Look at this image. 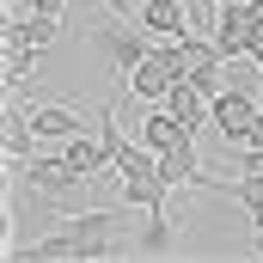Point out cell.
<instances>
[{
  "instance_id": "8fae6325",
  "label": "cell",
  "mask_w": 263,
  "mask_h": 263,
  "mask_svg": "<svg viewBox=\"0 0 263 263\" xmlns=\"http://www.w3.org/2000/svg\"><path fill=\"white\" fill-rule=\"evenodd\" d=\"M159 172L172 178V190H178V184H208L202 153H196V135H184L178 147H165V153H159Z\"/></svg>"
},
{
  "instance_id": "d6986e66",
  "label": "cell",
  "mask_w": 263,
  "mask_h": 263,
  "mask_svg": "<svg viewBox=\"0 0 263 263\" xmlns=\"http://www.w3.org/2000/svg\"><path fill=\"white\" fill-rule=\"evenodd\" d=\"M245 147H263V110H257V123H251V135H245Z\"/></svg>"
},
{
  "instance_id": "7c38bea8",
  "label": "cell",
  "mask_w": 263,
  "mask_h": 263,
  "mask_svg": "<svg viewBox=\"0 0 263 263\" xmlns=\"http://www.w3.org/2000/svg\"><path fill=\"white\" fill-rule=\"evenodd\" d=\"M31 129L43 141H73V135H86V117L67 104H31Z\"/></svg>"
},
{
  "instance_id": "8992f818",
  "label": "cell",
  "mask_w": 263,
  "mask_h": 263,
  "mask_svg": "<svg viewBox=\"0 0 263 263\" xmlns=\"http://www.w3.org/2000/svg\"><path fill=\"white\" fill-rule=\"evenodd\" d=\"M37 141H43V135L31 129V104H25V98H6V104H0V147H6V159L25 165V159L37 153Z\"/></svg>"
},
{
  "instance_id": "3957f363",
  "label": "cell",
  "mask_w": 263,
  "mask_h": 263,
  "mask_svg": "<svg viewBox=\"0 0 263 263\" xmlns=\"http://www.w3.org/2000/svg\"><path fill=\"white\" fill-rule=\"evenodd\" d=\"M184 73H190V49H184V37H159V43L147 49V62L135 67L123 86H129V92H141V98H165Z\"/></svg>"
},
{
  "instance_id": "ffe728a7",
  "label": "cell",
  "mask_w": 263,
  "mask_h": 263,
  "mask_svg": "<svg viewBox=\"0 0 263 263\" xmlns=\"http://www.w3.org/2000/svg\"><path fill=\"white\" fill-rule=\"evenodd\" d=\"M98 6H110V12H129V0H98Z\"/></svg>"
},
{
  "instance_id": "e0dca14e",
  "label": "cell",
  "mask_w": 263,
  "mask_h": 263,
  "mask_svg": "<svg viewBox=\"0 0 263 263\" xmlns=\"http://www.w3.org/2000/svg\"><path fill=\"white\" fill-rule=\"evenodd\" d=\"M239 172H263V147H239Z\"/></svg>"
},
{
  "instance_id": "ac0fdd59",
  "label": "cell",
  "mask_w": 263,
  "mask_h": 263,
  "mask_svg": "<svg viewBox=\"0 0 263 263\" xmlns=\"http://www.w3.org/2000/svg\"><path fill=\"white\" fill-rule=\"evenodd\" d=\"M62 6L67 0H31V12H55V18H62Z\"/></svg>"
},
{
  "instance_id": "30bf717a",
  "label": "cell",
  "mask_w": 263,
  "mask_h": 263,
  "mask_svg": "<svg viewBox=\"0 0 263 263\" xmlns=\"http://www.w3.org/2000/svg\"><path fill=\"white\" fill-rule=\"evenodd\" d=\"M55 37H62L55 12H25V18H6V31H0V43H31V49H49Z\"/></svg>"
},
{
  "instance_id": "52a82bcc",
  "label": "cell",
  "mask_w": 263,
  "mask_h": 263,
  "mask_svg": "<svg viewBox=\"0 0 263 263\" xmlns=\"http://www.w3.org/2000/svg\"><path fill=\"white\" fill-rule=\"evenodd\" d=\"M257 110H263V98H251V92H220L214 98V129L227 135L233 147H245V135H251V123H257Z\"/></svg>"
},
{
  "instance_id": "4fadbf2b",
  "label": "cell",
  "mask_w": 263,
  "mask_h": 263,
  "mask_svg": "<svg viewBox=\"0 0 263 263\" xmlns=\"http://www.w3.org/2000/svg\"><path fill=\"white\" fill-rule=\"evenodd\" d=\"M184 135H196V129H184V123H178V117H172L165 104H159L153 117H141V123H135V141H141V147H153V153H165V147H178Z\"/></svg>"
},
{
  "instance_id": "ba28073f",
  "label": "cell",
  "mask_w": 263,
  "mask_h": 263,
  "mask_svg": "<svg viewBox=\"0 0 263 263\" xmlns=\"http://www.w3.org/2000/svg\"><path fill=\"white\" fill-rule=\"evenodd\" d=\"M153 37H184V31H196V18H190V0H141V12H135Z\"/></svg>"
},
{
  "instance_id": "6da1fadb",
  "label": "cell",
  "mask_w": 263,
  "mask_h": 263,
  "mask_svg": "<svg viewBox=\"0 0 263 263\" xmlns=\"http://www.w3.org/2000/svg\"><path fill=\"white\" fill-rule=\"evenodd\" d=\"M129 227V202L123 208H80L67 214L55 233H43L37 245H25L31 263H98V257H117L123 251V233Z\"/></svg>"
},
{
  "instance_id": "7a4b0ae2",
  "label": "cell",
  "mask_w": 263,
  "mask_h": 263,
  "mask_svg": "<svg viewBox=\"0 0 263 263\" xmlns=\"http://www.w3.org/2000/svg\"><path fill=\"white\" fill-rule=\"evenodd\" d=\"M110 172H117V184H123V202H129V208H141V214H165L172 178L159 172V153H153V147H141V141H135Z\"/></svg>"
},
{
  "instance_id": "44dd1931",
  "label": "cell",
  "mask_w": 263,
  "mask_h": 263,
  "mask_svg": "<svg viewBox=\"0 0 263 263\" xmlns=\"http://www.w3.org/2000/svg\"><path fill=\"white\" fill-rule=\"evenodd\" d=\"M257 251H263V227H257Z\"/></svg>"
},
{
  "instance_id": "2e32d148",
  "label": "cell",
  "mask_w": 263,
  "mask_h": 263,
  "mask_svg": "<svg viewBox=\"0 0 263 263\" xmlns=\"http://www.w3.org/2000/svg\"><path fill=\"white\" fill-rule=\"evenodd\" d=\"M141 251H147V257H165V251H172V220H165V214H147V233H141Z\"/></svg>"
},
{
  "instance_id": "9a60e30c",
  "label": "cell",
  "mask_w": 263,
  "mask_h": 263,
  "mask_svg": "<svg viewBox=\"0 0 263 263\" xmlns=\"http://www.w3.org/2000/svg\"><path fill=\"white\" fill-rule=\"evenodd\" d=\"M227 196H233L245 214H251V220H257V214H263V172H245L239 184H227Z\"/></svg>"
},
{
  "instance_id": "9c48e42d",
  "label": "cell",
  "mask_w": 263,
  "mask_h": 263,
  "mask_svg": "<svg viewBox=\"0 0 263 263\" xmlns=\"http://www.w3.org/2000/svg\"><path fill=\"white\" fill-rule=\"evenodd\" d=\"M159 104H165V110H172V117H178L184 129H196V135L208 129V123H214V98H202L190 80H178V86H172V92H165Z\"/></svg>"
},
{
  "instance_id": "5bb4252c",
  "label": "cell",
  "mask_w": 263,
  "mask_h": 263,
  "mask_svg": "<svg viewBox=\"0 0 263 263\" xmlns=\"http://www.w3.org/2000/svg\"><path fill=\"white\" fill-rule=\"evenodd\" d=\"M67 165L80 172V178H98V172H110V147H104V135H73V141H62Z\"/></svg>"
},
{
  "instance_id": "5b68a950",
  "label": "cell",
  "mask_w": 263,
  "mask_h": 263,
  "mask_svg": "<svg viewBox=\"0 0 263 263\" xmlns=\"http://www.w3.org/2000/svg\"><path fill=\"white\" fill-rule=\"evenodd\" d=\"M92 43H98V55H104V62L117 67V80H129L135 67L147 62V49H153L159 37H153L141 18H135V25H123V18H117V25H98V31H92Z\"/></svg>"
},
{
  "instance_id": "277c9868",
  "label": "cell",
  "mask_w": 263,
  "mask_h": 263,
  "mask_svg": "<svg viewBox=\"0 0 263 263\" xmlns=\"http://www.w3.org/2000/svg\"><path fill=\"white\" fill-rule=\"evenodd\" d=\"M18 184H25V196L73 202L80 190H92L98 178H80V172L67 165V153H31V159H25V172H18Z\"/></svg>"
}]
</instances>
